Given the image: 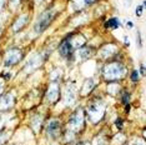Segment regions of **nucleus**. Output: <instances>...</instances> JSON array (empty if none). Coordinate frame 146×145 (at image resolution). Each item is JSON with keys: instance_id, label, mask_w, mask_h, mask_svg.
Returning <instances> with one entry per match:
<instances>
[{"instance_id": "nucleus-25", "label": "nucleus", "mask_w": 146, "mask_h": 145, "mask_svg": "<svg viewBox=\"0 0 146 145\" xmlns=\"http://www.w3.org/2000/svg\"><path fill=\"white\" fill-rule=\"evenodd\" d=\"M116 126H117L119 129H121V128H122V120H121V119H117V120H116Z\"/></svg>"}, {"instance_id": "nucleus-3", "label": "nucleus", "mask_w": 146, "mask_h": 145, "mask_svg": "<svg viewBox=\"0 0 146 145\" xmlns=\"http://www.w3.org/2000/svg\"><path fill=\"white\" fill-rule=\"evenodd\" d=\"M104 111H105V104L102 101H95L94 104H91L89 106V110H88L89 119L92 123H98L104 116Z\"/></svg>"}, {"instance_id": "nucleus-17", "label": "nucleus", "mask_w": 146, "mask_h": 145, "mask_svg": "<svg viewBox=\"0 0 146 145\" xmlns=\"http://www.w3.org/2000/svg\"><path fill=\"white\" fill-rule=\"evenodd\" d=\"M70 40H71V39H70ZM84 43H85V39H84V36H81V35H79L74 41L71 40L72 48H74V47H75V48H78V47H82V45H84Z\"/></svg>"}, {"instance_id": "nucleus-2", "label": "nucleus", "mask_w": 146, "mask_h": 145, "mask_svg": "<svg viewBox=\"0 0 146 145\" xmlns=\"http://www.w3.org/2000/svg\"><path fill=\"white\" fill-rule=\"evenodd\" d=\"M55 14H56L55 9H49V10H46V11L42 13V14L39 16L38 21H36V24L34 26L35 34H41V33L44 31L49 25H50V23L52 21V19H54Z\"/></svg>"}, {"instance_id": "nucleus-13", "label": "nucleus", "mask_w": 146, "mask_h": 145, "mask_svg": "<svg viewBox=\"0 0 146 145\" xmlns=\"http://www.w3.org/2000/svg\"><path fill=\"white\" fill-rule=\"evenodd\" d=\"M115 51H116V48L114 47V45H108V47L102 48L100 53H101V57L108 58V57H111Z\"/></svg>"}, {"instance_id": "nucleus-1", "label": "nucleus", "mask_w": 146, "mask_h": 145, "mask_svg": "<svg viewBox=\"0 0 146 145\" xmlns=\"http://www.w3.org/2000/svg\"><path fill=\"white\" fill-rule=\"evenodd\" d=\"M125 75V68L120 63H110L104 68V76L106 80L114 81Z\"/></svg>"}, {"instance_id": "nucleus-10", "label": "nucleus", "mask_w": 146, "mask_h": 145, "mask_svg": "<svg viewBox=\"0 0 146 145\" xmlns=\"http://www.w3.org/2000/svg\"><path fill=\"white\" fill-rule=\"evenodd\" d=\"M59 51H60V54L62 57H69V55L71 54L72 51V44H71V40L70 39H68V40H65L62 44L60 45V48H59Z\"/></svg>"}, {"instance_id": "nucleus-20", "label": "nucleus", "mask_w": 146, "mask_h": 145, "mask_svg": "<svg viewBox=\"0 0 146 145\" xmlns=\"http://www.w3.org/2000/svg\"><path fill=\"white\" fill-rule=\"evenodd\" d=\"M8 138H9V133H0V145L4 144Z\"/></svg>"}, {"instance_id": "nucleus-5", "label": "nucleus", "mask_w": 146, "mask_h": 145, "mask_svg": "<svg viewBox=\"0 0 146 145\" xmlns=\"http://www.w3.org/2000/svg\"><path fill=\"white\" fill-rule=\"evenodd\" d=\"M21 58H23V54L20 50H18V49H11V50H9L5 55V65L6 67H11V65L16 64L18 61H20Z\"/></svg>"}, {"instance_id": "nucleus-12", "label": "nucleus", "mask_w": 146, "mask_h": 145, "mask_svg": "<svg viewBox=\"0 0 146 145\" xmlns=\"http://www.w3.org/2000/svg\"><path fill=\"white\" fill-rule=\"evenodd\" d=\"M95 86V80L94 79H88V80L84 83V85H82V89H81V93L82 94H88L90 93V91L94 89Z\"/></svg>"}, {"instance_id": "nucleus-11", "label": "nucleus", "mask_w": 146, "mask_h": 145, "mask_svg": "<svg viewBox=\"0 0 146 145\" xmlns=\"http://www.w3.org/2000/svg\"><path fill=\"white\" fill-rule=\"evenodd\" d=\"M28 21H29V16H28V14L21 15L20 18H19L18 20L15 21L14 26H13V30H14L15 33H16V31H19V30H21V29L26 25V23H28Z\"/></svg>"}, {"instance_id": "nucleus-21", "label": "nucleus", "mask_w": 146, "mask_h": 145, "mask_svg": "<svg viewBox=\"0 0 146 145\" xmlns=\"http://www.w3.org/2000/svg\"><path fill=\"white\" fill-rule=\"evenodd\" d=\"M144 6H145V4H142V5H139V6H136L135 14L137 15V16H140V15L142 14V11H144Z\"/></svg>"}, {"instance_id": "nucleus-30", "label": "nucleus", "mask_w": 146, "mask_h": 145, "mask_svg": "<svg viewBox=\"0 0 146 145\" xmlns=\"http://www.w3.org/2000/svg\"><path fill=\"white\" fill-rule=\"evenodd\" d=\"M129 26V28H132V26H134V24H132V21H127V24H126Z\"/></svg>"}, {"instance_id": "nucleus-29", "label": "nucleus", "mask_w": 146, "mask_h": 145, "mask_svg": "<svg viewBox=\"0 0 146 145\" xmlns=\"http://www.w3.org/2000/svg\"><path fill=\"white\" fill-rule=\"evenodd\" d=\"M4 4H5V0H0V9L4 6Z\"/></svg>"}, {"instance_id": "nucleus-15", "label": "nucleus", "mask_w": 146, "mask_h": 145, "mask_svg": "<svg viewBox=\"0 0 146 145\" xmlns=\"http://www.w3.org/2000/svg\"><path fill=\"white\" fill-rule=\"evenodd\" d=\"M95 0H72V3H74L75 8L76 9H81L84 5H88V4H91V3H94Z\"/></svg>"}, {"instance_id": "nucleus-6", "label": "nucleus", "mask_w": 146, "mask_h": 145, "mask_svg": "<svg viewBox=\"0 0 146 145\" xmlns=\"http://www.w3.org/2000/svg\"><path fill=\"white\" fill-rule=\"evenodd\" d=\"M46 133L49 136L56 138L60 133V123L58 120H50L46 125Z\"/></svg>"}, {"instance_id": "nucleus-4", "label": "nucleus", "mask_w": 146, "mask_h": 145, "mask_svg": "<svg viewBox=\"0 0 146 145\" xmlns=\"http://www.w3.org/2000/svg\"><path fill=\"white\" fill-rule=\"evenodd\" d=\"M82 124H84V111H82V109H78V110L71 115L70 120H69V123H68L69 131L76 133L78 130L81 129Z\"/></svg>"}, {"instance_id": "nucleus-7", "label": "nucleus", "mask_w": 146, "mask_h": 145, "mask_svg": "<svg viewBox=\"0 0 146 145\" xmlns=\"http://www.w3.org/2000/svg\"><path fill=\"white\" fill-rule=\"evenodd\" d=\"M46 98H48L49 101L54 103V101L58 100L59 98V84L56 81H52V83L49 85L48 93H46Z\"/></svg>"}, {"instance_id": "nucleus-26", "label": "nucleus", "mask_w": 146, "mask_h": 145, "mask_svg": "<svg viewBox=\"0 0 146 145\" xmlns=\"http://www.w3.org/2000/svg\"><path fill=\"white\" fill-rule=\"evenodd\" d=\"M19 1H20V0H10V3H11V6H13V8H15V6L19 4Z\"/></svg>"}, {"instance_id": "nucleus-31", "label": "nucleus", "mask_w": 146, "mask_h": 145, "mask_svg": "<svg viewBox=\"0 0 146 145\" xmlns=\"http://www.w3.org/2000/svg\"><path fill=\"white\" fill-rule=\"evenodd\" d=\"M141 74L142 75L145 74V67H144V65H141Z\"/></svg>"}, {"instance_id": "nucleus-18", "label": "nucleus", "mask_w": 146, "mask_h": 145, "mask_svg": "<svg viewBox=\"0 0 146 145\" xmlns=\"http://www.w3.org/2000/svg\"><path fill=\"white\" fill-rule=\"evenodd\" d=\"M40 123H41V116H36L33 119V121H31V125H33V128H34V130L35 131H38L39 130V128H40Z\"/></svg>"}, {"instance_id": "nucleus-32", "label": "nucleus", "mask_w": 146, "mask_h": 145, "mask_svg": "<svg viewBox=\"0 0 146 145\" xmlns=\"http://www.w3.org/2000/svg\"><path fill=\"white\" fill-rule=\"evenodd\" d=\"M41 1H42V0H36V4H40Z\"/></svg>"}, {"instance_id": "nucleus-22", "label": "nucleus", "mask_w": 146, "mask_h": 145, "mask_svg": "<svg viewBox=\"0 0 146 145\" xmlns=\"http://www.w3.org/2000/svg\"><path fill=\"white\" fill-rule=\"evenodd\" d=\"M60 75H61V71L60 70H54V71H52V74H51V80H54L55 76L60 78Z\"/></svg>"}, {"instance_id": "nucleus-27", "label": "nucleus", "mask_w": 146, "mask_h": 145, "mask_svg": "<svg viewBox=\"0 0 146 145\" xmlns=\"http://www.w3.org/2000/svg\"><path fill=\"white\" fill-rule=\"evenodd\" d=\"M124 41H125L126 45H130V39H129V38H126V36H125V38H124Z\"/></svg>"}, {"instance_id": "nucleus-23", "label": "nucleus", "mask_w": 146, "mask_h": 145, "mask_svg": "<svg viewBox=\"0 0 146 145\" xmlns=\"http://www.w3.org/2000/svg\"><path fill=\"white\" fill-rule=\"evenodd\" d=\"M129 99H130L129 94L127 93H124V95H122V101H124V104H129Z\"/></svg>"}, {"instance_id": "nucleus-24", "label": "nucleus", "mask_w": 146, "mask_h": 145, "mask_svg": "<svg viewBox=\"0 0 146 145\" xmlns=\"http://www.w3.org/2000/svg\"><path fill=\"white\" fill-rule=\"evenodd\" d=\"M131 79H132V81H137V80H139V74H137V71H134V72H132Z\"/></svg>"}, {"instance_id": "nucleus-33", "label": "nucleus", "mask_w": 146, "mask_h": 145, "mask_svg": "<svg viewBox=\"0 0 146 145\" xmlns=\"http://www.w3.org/2000/svg\"><path fill=\"white\" fill-rule=\"evenodd\" d=\"M78 145H89V144H86V143H80V144H78Z\"/></svg>"}, {"instance_id": "nucleus-19", "label": "nucleus", "mask_w": 146, "mask_h": 145, "mask_svg": "<svg viewBox=\"0 0 146 145\" xmlns=\"http://www.w3.org/2000/svg\"><path fill=\"white\" fill-rule=\"evenodd\" d=\"M40 61H41L40 57H35V58L33 59V60L28 64V67H29V68H31V67H34V68H35V67H39V65H40ZM28 67H26V68H28Z\"/></svg>"}, {"instance_id": "nucleus-28", "label": "nucleus", "mask_w": 146, "mask_h": 145, "mask_svg": "<svg viewBox=\"0 0 146 145\" xmlns=\"http://www.w3.org/2000/svg\"><path fill=\"white\" fill-rule=\"evenodd\" d=\"M3 86H4V83H3V80L0 79V93H1V90H3Z\"/></svg>"}, {"instance_id": "nucleus-14", "label": "nucleus", "mask_w": 146, "mask_h": 145, "mask_svg": "<svg viewBox=\"0 0 146 145\" xmlns=\"http://www.w3.org/2000/svg\"><path fill=\"white\" fill-rule=\"evenodd\" d=\"M90 55H91V49L90 48H81L80 50L78 51V57H79V59H81V60L88 59Z\"/></svg>"}, {"instance_id": "nucleus-8", "label": "nucleus", "mask_w": 146, "mask_h": 145, "mask_svg": "<svg viewBox=\"0 0 146 145\" xmlns=\"http://www.w3.org/2000/svg\"><path fill=\"white\" fill-rule=\"evenodd\" d=\"M13 105H14V95L11 93H8L0 98V110H8Z\"/></svg>"}, {"instance_id": "nucleus-9", "label": "nucleus", "mask_w": 146, "mask_h": 145, "mask_svg": "<svg viewBox=\"0 0 146 145\" xmlns=\"http://www.w3.org/2000/svg\"><path fill=\"white\" fill-rule=\"evenodd\" d=\"M75 98H76V94H75L74 86H72V85L66 86V89H65V104L72 105L75 103Z\"/></svg>"}, {"instance_id": "nucleus-16", "label": "nucleus", "mask_w": 146, "mask_h": 145, "mask_svg": "<svg viewBox=\"0 0 146 145\" xmlns=\"http://www.w3.org/2000/svg\"><path fill=\"white\" fill-rule=\"evenodd\" d=\"M119 26H120V21H119V19H116V18H112V19H110V20L106 21V28L117 29Z\"/></svg>"}]
</instances>
